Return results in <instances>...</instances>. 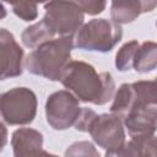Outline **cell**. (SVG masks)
I'll list each match as a JSON object with an SVG mask.
<instances>
[{
  "mask_svg": "<svg viewBox=\"0 0 157 157\" xmlns=\"http://www.w3.org/2000/svg\"><path fill=\"white\" fill-rule=\"evenodd\" d=\"M123 37V28L119 23L107 18H93L83 23L74 36L75 48L108 53Z\"/></svg>",
  "mask_w": 157,
  "mask_h": 157,
  "instance_id": "3",
  "label": "cell"
},
{
  "mask_svg": "<svg viewBox=\"0 0 157 157\" xmlns=\"http://www.w3.org/2000/svg\"><path fill=\"white\" fill-rule=\"evenodd\" d=\"M43 20L59 36H75L83 25L85 12L76 0H48Z\"/></svg>",
  "mask_w": 157,
  "mask_h": 157,
  "instance_id": "6",
  "label": "cell"
},
{
  "mask_svg": "<svg viewBox=\"0 0 157 157\" xmlns=\"http://www.w3.org/2000/svg\"><path fill=\"white\" fill-rule=\"evenodd\" d=\"M37 96L28 87H13L1 94L0 112L7 125L31 124L37 114Z\"/></svg>",
  "mask_w": 157,
  "mask_h": 157,
  "instance_id": "4",
  "label": "cell"
},
{
  "mask_svg": "<svg viewBox=\"0 0 157 157\" xmlns=\"http://www.w3.org/2000/svg\"><path fill=\"white\" fill-rule=\"evenodd\" d=\"M48 0H2L11 5L13 13L25 22H31L38 17V4H45Z\"/></svg>",
  "mask_w": 157,
  "mask_h": 157,
  "instance_id": "17",
  "label": "cell"
},
{
  "mask_svg": "<svg viewBox=\"0 0 157 157\" xmlns=\"http://www.w3.org/2000/svg\"><path fill=\"white\" fill-rule=\"evenodd\" d=\"M1 128H2V130H4V135H2V144H1V148H2V147H4V145H5V142H6V128H5L4 123L1 124Z\"/></svg>",
  "mask_w": 157,
  "mask_h": 157,
  "instance_id": "23",
  "label": "cell"
},
{
  "mask_svg": "<svg viewBox=\"0 0 157 157\" xmlns=\"http://www.w3.org/2000/svg\"><path fill=\"white\" fill-rule=\"evenodd\" d=\"M157 67V43L146 40L141 43L135 53L132 69L139 74H147Z\"/></svg>",
  "mask_w": 157,
  "mask_h": 157,
  "instance_id": "11",
  "label": "cell"
},
{
  "mask_svg": "<svg viewBox=\"0 0 157 157\" xmlns=\"http://www.w3.org/2000/svg\"><path fill=\"white\" fill-rule=\"evenodd\" d=\"M65 156H94L99 157V152L96 150L94 145L90 141H77L67 147Z\"/></svg>",
  "mask_w": 157,
  "mask_h": 157,
  "instance_id": "19",
  "label": "cell"
},
{
  "mask_svg": "<svg viewBox=\"0 0 157 157\" xmlns=\"http://www.w3.org/2000/svg\"><path fill=\"white\" fill-rule=\"evenodd\" d=\"M134 105H157V77L155 80H140L131 83ZM131 108V109H132Z\"/></svg>",
  "mask_w": 157,
  "mask_h": 157,
  "instance_id": "14",
  "label": "cell"
},
{
  "mask_svg": "<svg viewBox=\"0 0 157 157\" xmlns=\"http://www.w3.org/2000/svg\"><path fill=\"white\" fill-rule=\"evenodd\" d=\"M123 123L131 139L155 135L157 131V105L135 107L126 114Z\"/></svg>",
  "mask_w": 157,
  "mask_h": 157,
  "instance_id": "9",
  "label": "cell"
},
{
  "mask_svg": "<svg viewBox=\"0 0 157 157\" xmlns=\"http://www.w3.org/2000/svg\"><path fill=\"white\" fill-rule=\"evenodd\" d=\"M74 47V36H59L34 48L25 59V66L29 74L60 81L66 65L71 61Z\"/></svg>",
  "mask_w": 157,
  "mask_h": 157,
  "instance_id": "2",
  "label": "cell"
},
{
  "mask_svg": "<svg viewBox=\"0 0 157 157\" xmlns=\"http://www.w3.org/2000/svg\"><path fill=\"white\" fill-rule=\"evenodd\" d=\"M97 115V113L93 109L90 108H82L78 119L75 123V129L77 131H82V132H87L88 131V126L91 124V121L93 120V118Z\"/></svg>",
  "mask_w": 157,
  "mask_h": 157,
  "instance_id": "21",
  "label": "cell"
},
{
  "mask_svg": "<svg viewBox=\"0 0 157 157\" xmlns=\"http://www.w3.org/2000/svg\"><path fill=\"white\" fill-rule=\"evenodd\" d=\"M141 13L142 7L139 0H112L110 18L119 25L130 23Z\"/></svg>",
  "mask_w": 157,
  "mask_h": 157,
  "instance_id": "12",
  "label": "cell"
},
{
  "mask_svg": "<svg viewBox=\"0 0 157 157\" xmlns=\"http://www.w3.org/2000/svg\"><path fill=\"white\" fill-rule=\"evenodd\" d=\"M76 2L85 13L91 16L102 13L107 6V0H76Z\"/></svg>",
  "mask_w": 157,
  "mask_h": 157,
  "instance_id": "20",
  "label": "cell"
},
{
  "mask_svg": "<svg viewBox=\"0 0 157 157\" xmlns=\"http://www.w3.org/2000/svg\"><path fill=\"white\" fill-rule=\"evenodd\" d=\"M93 141L105 151V156H118L126 142L123 119L113 113L97 114L87 131Z\"/></svg>",
  "mask_w": 157,
  "mask_h": 157,
  "instance_id": "5",
  "label": "cell"
},
{
  "mask_svg": "<svg viewBox=\"0 0 157 157\" xmlns=\"http://www.w3.org/2000/svg\"><path fill=\"white\" fill-rule=\"evenodd\" d=\"M132 105H134V97H132L131 83H121L114 93L113 103L109 110L120 119H124L126 114L131 110Z\"/></svg>",
  "mask_w": 157,
  "mask_h": 157,
  "instance_id": "16",
  "label": "cell"
},
{
  "mask_svg": "<svg viewBox=\"0 0 157 157\" xmlns=\"http://www.w3.org/2000/svg\"><path fill=\"white\" fill-rule=\"evenodd\" d=\"M120 156H155L157 157V136L151 135L146 137L131 139L125 142L124 147L120 150L118 157Z\"/></svg>",
  "mask_w": 157,
  "mask_h": 157,
  "instance_id": "15",
  "label": "cell"
},
{
  "mask_svg": "<svg viewBox=\"0 0 157 157\" xmlns=\"http://www.w3.org/2000/svg\"><path fill=\"white\" fill-rule=\"evenodd\" d=\"M23 49L13 34L6 28L0 29V78L16 77L23 72Z\"/></svg>",
  "mask_w": 157,
  "mask_h": 157,
  "instance_id": "8",
  "label": "cell"
},
{
  "mask_svg": "<svg viewBox=\"0 0 157 157\" xmlns=\"http://www.w3.org/2000/svg\"><path fill=\"white\" fill-rule=\"evenodd\" d=\"M156 27H157V22H156Z\"/></svg>",
  "mask_w": 157,
  "mask_h": 157,
  "instance_id": "24",
  "label": "cell"
},
{
  "mask_svg": "<svg viewBox=\"0 0 157 157\" xmlns=\"http://www.w3.org/2000/svg\"><path fill=\"white\" fill-rule=\"evenodd\" d=\"M60 82L83 103L103 105L113 99L115 93L110 72H98L93 65L81 60H71L66 65Z\"/></svg>",
  "mask_w": 157,
  "mask_h": 157,
  "instance_id": "1",
  "label": "cell"
},
{
  "mask_svg": "<svg viewBox=\"0 0 157 157\" xmlns=\"http://www.w3.org/2000/svg\"><path fill=\"white\" fill-rule=\"evenodd\" d=\"M78 98L69 90H60L48 96L45 102V119L53 130H66L75 125L82 107Z\"/></svg>",
  "mask_w": 157,
  "mask_h": 157,
  "instance_id": "7",
  "label": "cell"
},
{
  "mask_svg": "<svg viewBox=\"0 0 157 157\" xmlns=\"http://www.w3.org/2000/svg\"><path fill=\"white\" fill-rule=\"evenodd\" d=\"M56 33L54 29L42 18L40 21L28 26L21 33V40L27 48H37L38 45L54 38Z\"/></svg>",
  "mask_w": 157,
  "mask_h": 157,
  "instance_id": "13",
  "label": "cell"
},
{
  "mask_svg": "<svg viewBox=\"0 0 157 157\" xmlns=\"http://www.w3.org/2000/svg\"><path fill=\"white\" fill-rule=\"evenodd\" d=\"M43 135L32 128H20L11 135V147L15 157L47 153L43 151Z\"/></svg>",
  "mask_w": 157,
  "mask_h": 157,
  "instance_id": "10",
  "label": "cell"
},
{
  "mask_svg": "<svg viewBox=\"0 0 157 157\" xmlns=\"http://www.w3.org/2000/svg\"><path fill=\"white\" fill-rule=\"evenodd\" d=\"M139 45L140 43L136 39H132L130 42H126L119 48V50L115 54V67L118 69V71L125 72L132 67L134 56Z\"/></svg>",
  "mask_w": 157,
  "mask_h": 157,
  "instance_id": "18",
  "label": "cell"
},
{
  "mask_svg": "<svg viewBox=\"0 0 157 157\" xmlns=\"http://www.w3.org/2000/svg\"><path fill=\"white\" fill-rule=\"evenodd\" d=\"M142 7V13L152 12L157 7V0H139Z\"/></svg>",
  "mask_w": 157,
  "mask_h": 157,
  "instance_id": "22",
  "label": "cell"
}]
</instances>
